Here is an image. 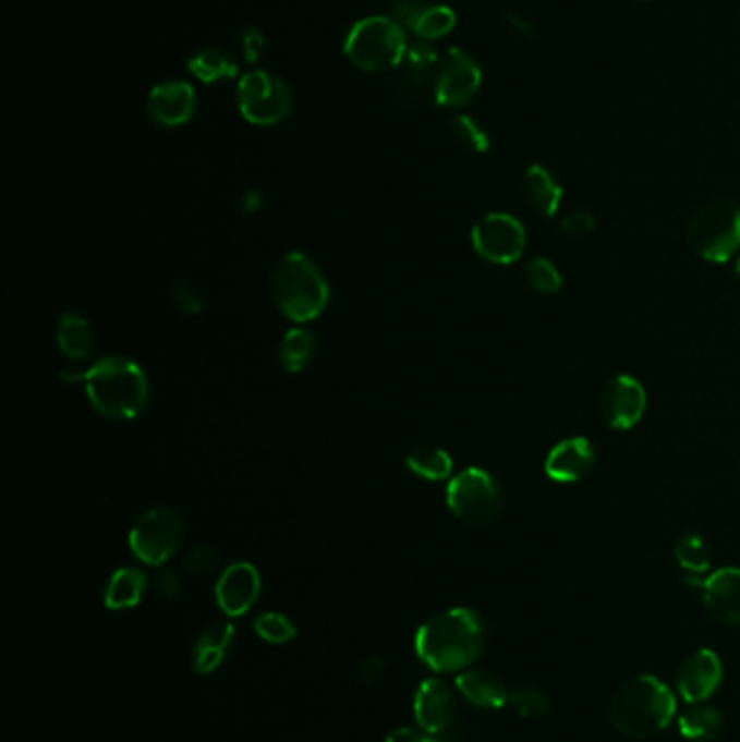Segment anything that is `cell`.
Instances as JSON below:
<instances>
[{
    "instance_id": "7402d4cb",
    "label": "cell",
    "mask_w": 740,
    "mask_h": 742,
    "mask_svg": "<svg viewBox=\"0 0 740 742\" xmlns=\"http://www.w3.org/2000/svg\"><path fill=\"white\" fill-rule=\"evenodd\" d=\"M148 588V577L133 567L118 569L105 588V606L111 610L135 608Z\"/></svg>"
},
{
    "instance_id": "1f68e13d",
    "label": "cell",
    "mask_w": 740,
    "mask_h": 742,
    "mask_svg": "<svg viewBox=\"0 0 740 742\" xmlns=\"http://www.w3.org/2000/svg\"><path fill=\"white\" fill-rule=\"evenodd\" d=\"M254 632L256 636H260L265 643H271V645H284V643H291L298 634V628L295 623L284 617L282 612H265L260 617H256L254 621Z\"/></svg>"
},
{
    "instance_id": "5b68a950",
    "label": "cell",
    "mask_w": 740,
    "mask_h": 742,
    "mask_svg": "<svg viewBox=\"0 0 740 742\" xmlns=\"http://www.w3.org/2000/svg\"><path fill=\"white\" fill-rule=\"evenodd\" d=\"M409 50L404 26L389 15L359 20L345 35L343 54L363 72H387L400 68Z\"/></svg>"
},
{
    "instance_id": "b9f144b4",
    "label": "cell",
    "mask_w": 740,
    "mask_h": 742,
    "mask_svg": "<svg viewBox=\"0 0 740 742\" xmlns=\"http://www.w3.org/2000/svg\"><path fill=\"white\" fill-rule=\"evenodd\" d=\"M385 667H387V662H385L383 656H372V658H367V660L361 665V680H363L365 684L378 682V680L383 678V673H385Z\"/></svg>"
},
{
    "instance_id": "83f0119b",
    "label": "cell",
    "mask_w": 740,
    "mask_h": 742,
    "mask_svg": "<svg viewBox=\"0 0 740 742\" xmlns=\"http://www.w3.org/2000/svg\"><path fill=\"white\" fill-rule=\"evenodd\" d=\"M457 26V13L446 4H424L417 17L411 24V33H415L422 41H433L446 37Z\"/></svg>"
},
{
    "instance_id": "484cf974",
    "label": "cell",
    "mask_w": 740,
    "mask_h": 742,
    "mask_svg": "<svg viewBox=\"0 0 740 742\" xmlns=\"http://www.w3.org/2000/svg\"><path fill=\"white\" fill-rule=\"evenodd\" d=\"M315 352H317V341H315L313 332H308L306 328L287 330V334L282 337L280 348H278L280 365L289 374H300L302 369H306L311 365V361L315 358Z\"/></svg>"
},
{
    "instance_id": "7a4b0ae2",
    "label": "cell",
    "mask_w": 740,
    "mask_h": 742,
    "mask_svg": "<svg viewBox=\"0 0 740 742\" xmlns=\"http://www.w3.org/2000/svg\"><path fill=\"white\" fill-rule=\"evenodd\" d=\"M63 380L85 382L92 406L109 419H133L148 402L144 369L122 356H107L78 374H61Z\"/></svg>"
},
{
    "instance_id": "74e56055",
    "label": "cell",
    "mask_w": 740,
    "mask_h": 742,
    "mask_svg": "<svg viewBox=\"0 0 740 742\" xmlns=\"http://www.w3.org/2000/svg\"><path fill=\"white\" fill-rule=\"evenodd\" d=\"M242 48L247 63H256L260 59V52L265 48V37L258 28H246L242 33Z\"/></svg>"
},
{
    "instance_id": "8992f818",
    "label": "cell",
    "mask_w": 740,
    "mask_h": 742,
    "mask_svg": "<svg viewBox=\"0 0 740 742\" xmlns=\"http://www.w3.org/2000/svg\"><path fill=\"white\" fill-rule=\"evenodd\" d=\"M689 244L708 263H728L740 250V207L730 198L702 205L689 222Z\"/></svg>"
},
{
    "instance_id": "f35d334b",
    "label": "cell",
    "mask_w": 740,
    "mask_h": 742,
    "mask_svg": "<svg viewBox=\"0 0 740 742\" xmlns=\"http://www.w3.org/2000/svg\"><path fill=\"white\" fill-rule=\"evenodd\" d=\"M501 22H504V26H506L510 33H514V35H519V37L530 39V37L536 35L534 24H532L525 15H521V13L506 11V13H501Z\"/></svg>"
},
{
    "instance_id": "e575fe53",
    "label": "cell",
    "mask_w": 740,
    "mask_h": 742,
    "mask_svg": "<svg viewBox=\"0 0 740 742\" xmlns=\"http://www.w3.org/2000/svg\"><path fill=\"white\" fill-rule=\"evenodd\" d=\"M218 562H220V558H218V554L214 549L196 547V549H192L185 556L183 569L187 573H192V575H207V573H211L218 567Z\"/></svg>"
},
{
    "instance_id": "d6986e66",
    "label": "cell",
    "mask_w": 740,
    "mask_h": 742,
    "mask_svg": "<svg viewBox=\"0 0 740 742\" xmlns=\"http://www.w3.org/2000/svg\"><path fill=\"white\" fill-rule=\"evenodd\" d=\"M235 638V625L229 621L209 623L194 645V671L201 676L214 673L227 658Z\"/></svg>"
},
{
    "instance_id": "5bb4252c",
    "label": "cell",
    "mask_w": 740,
    "mask_h": 742,
    "mask_svg": "<svg viewBox=\"0 0 740 742\" xmlns=\"http://www.w3.org/2000/svg\"><path fill=\"white\" fill-rule=\"evenodd\" d=\"M687 584L702 591L706 610L726 625H740V569L724 567L708 577L687 575Z\"/></svg>"
},
{
    "instance_id": "cb8c5ba5",
    "label": "cell",
    "mask_w": 740,
    "mask_h": 742,
    "mask_svg": "<svg viewBox=\"0 0 740 742\" xmlns=\"http://www.w3.org/2000/svg\"><path fill=\"white\" fill-rule=\"evenodd\" d=\"M439 61L441 59L437 57V52L433 50V46L428 41L411 44L407 54H404V61L400 63L409 89L422 94L426 89V85H435V74H437V68H439Z\"/></svg>"
},
{
    "instance_id": "8d00e7d4",
    "label": "cell",
    "mask_w": 740,
    "mask_h": 742,
    "mask_svg": "<svg viewBox=\"0 0 740 742\" xmlns=\"http://www.w3.org/2000/svg\"><path fill=\"white\" fill-rule=\"evenodd\" d=\"M153 588H155V595H157L159 599L172 601V599H177L179 593H181V582H179V577L174 575V571L161 569V571H157V575H155V580H153Z\"/></svg>"
},
{
    "instance_id": "2e32d148",
    "label": "cell",
    "mask_w": 740,
    "mask_h": 742,
    "mask_svg": "<svg viewBox=\"0 0 740 742\" xmlns=\"http://www.w3.org/2000/svg\"><path fill=\"white\" fill-rule=\"evenodd\" d=\"M146 107L155 124L163 129H177L194 118L198 96L187 81H166L150 89Z\"/></svg>"
},
{
    "instance_id": "4dcf8cb0",
    "label": "cell",
    "mask_w": 740,
    "mask_h": 742,
    "mask_svg": "<svg viewBox=\"0 0 740 742\" xmlns=\"http://www.w3.org/2000/svg\"><path fill=\"white\" fill-rule=\"evenodd\" d=\"M525 280L534 291L543 295H551L562 289L560 269L554 265V260L545 256H536L525 265Z\"/></svg>"
},
{
    "instance_id": "d590c367",
    "label": "cell",
    "mask_w": 740,
    "mask_h": 742,
    "mask_svg": "<svg viewBox=\"0 0 740 742\" xmlns=\"http://www.w3.org/2000/svg\"><path fill=\"white\" fill-rule=\"evenodd\" d=\"M560 227H562V231H565L567 235H571V238H584V235L593 233V229H595V218H593L591 214H586V211H573V214H569V216L562 218Z\"/></svg>"
},
{
    "instance_id": "d4e9b609",
    "label": "cell",
    "mask_w": 740,
    "mask_h": 742,
    "mask_svg": "<svg viewBox=\"0 0 740 742\" xmlns=\"http://www.w3.org/2000/svg\"><path fill=\"white\" fill-rule=\"evenodd\" d=\"M190 72L207 85H214L225 78L240 76V63L238 59L220 48H203L187 61Z\"/></svg>"
},
{
    "instance_id": "603a6c76",
    "label": "cell",
    "mask_w": 740,
    "mask_h": 742,
    "mask_svg": "<svg viewBox=\"0 0 740 742\" xmlns=\"http://www.w3.org/2000/svg\"><path fill=\"white\" fill-rule=\"evenodd\" d=\"M59 350L72 361H87L94 354V334L85 317L63 313L57 321Z\"/></svg>"
},
{
    "instance_id": "8fae6325",
    "label": "cell",
    "mask_w": 740,
    "mask_h": 742,
    "mask_svg": "<svg viewBox=\"0 0 740 742\" xmlns=\"http://www.w3.org/2000/svg\"><path fill=\"white\" fill-rule=\"evenodd\" d=\"M472 244L478 256L494 265H510L521 258L527 235L523 224L508 214H489L472 229Z\"/></svg>"
},
{
    "instance_id": "ffe728a7",
    "label": "cell",
    "mask_w": 740,
    "mask_h": 742,
    "mask_svg": "<svg viewBox=\"0 0 740 742\" xmlns=\"http://www.w3.org/2000/svg\"><path fill=\"white\" fill-rule=\"evenodd\" d=\"M457 689L461 695L485 710H499L508 704L510 693L506 684L489 671H468L457 678Z\"/></svg>"
},
{
    "instance_id": "ac0fdd59",
    "label": "cell",
    "mask_w": 740,
    "mask_h": 742,
    "mask_svg": "<svg viewBox=\"0 0 740 742\" xmlns=\"http://www.w3.org/2000/svg\"><path fill=\"white\" fill-rule=\"evenodd\" d=\"M260 595V575L250 562H233L216 584V599L229 617H242Z\"/></svg>"
},
{
    "instance_id": "60d3db41",
    "label": "cell",
    "mask_w": 740,
    "mask_h": 742,
    "mask_svg": "<svg viewBox=\"0 0 740 742\" xmlns=\"http://www.w3.org/2000/svg\"><path fill=\"white\" fill-rule=\"evenodd\" d=\"M387 742H444L441 737H435V734H428L426 730H415V728H398L393 730L389 737H387Z\"/></svg>"
},
{
    "instance_id": "836d02e7",
    "label": "cell",
    "mask_w": 740,
    "mask_h": 742,
    "mask_svg": "<svg viewBox=\"0 0 740 742\" xmlns=\"http://www.w3.org/2000/svg\"><path fill=\"white\" fill-rule=\"evenodd\" d=\"M508 704L514 708V713L519 717H525V719L543 717L549 710V700L541 691H534V689H523V691L510 693Z\"/></svg>"
},
{
    "instance_id": "9c48e42d",
    "label": "cell",
    "mask_w": 740,
    "mask_h": 742,
    "mask_svg": "<svg viewBox=\"0 0 740 742\" xmlns=\"http://www.w3.org/2000/svg\"><path fill=\"white\" fill-rule=\"evenodd\" d=\"M185 538L183 516L172 508H150L131 527L129 545L135 558L161 567L170 560Z\"/></svg>"
},
{
    "instance_id": "44dd1931",
    "label": "cell",
    "mask_w": 740,
    "mask_h": 742,
    "mask_svg": "<svg viewBox=\"0 0 740 742\" xmlns=\"http://www.w3.org/2000/svg\"><path fill=\"white\" fill-rule=\"evenodd\" d=\"M523 192L527 203L545 218H551L558 214L562 203V185L554 177L551 170L545 166H530L523 177Z\"/></svg>"
},
{
    "instance_id": "6da1fadb",
    "label": "cell",
    "mask_w": 740,
    "mask_h": 742,
    "mask_svg": "<svg viewBox=\"0 0 740 742\" xmlns=\"http://www.w3.org/2000/svg\"><path fill=\"white\" fill-rule=\"evenodd\" d=\"M487 628L472 608H450L430 617L415 634L417 658L435 673H454L474 665L485 649Z\"/></svg>"
},
{
    "instance_id": "f1b7e54d",
    "label": "cell",
    "mask_w": 740,
    "mask_h": 742,
    "mask_svg": "<svg viewBox=\"0 0 740 742\" xmlns=\"http://www.w3.org/2000/svg\"><path fill=\"white\" fill-rule=\"evenodd\" d=\"M676 560L689 575H704L711 569L713 554L697 532H687L676 543Z\"/></svg>"
},
{
    "instance_id": "277c9868",
    "label": "cell",
    "mask_w": 740,
    "mask_h": 742,
    "mask_svg": "<svg viewBox=\"0 0 740 742\" xmlns=\"http://www.w3.org/2000/svg\"><path fill=\"white\" fill-rule=\"evenodd\" d=\"M276 306L295 324H306L324 313L330 289L319 267L302 252L284 254L271 273Z\"/></svg>"
},
{
    "instance_id": "9a60e30c",
    "label": "cell",
    "mask_w": 740,
    "mask_h": 742,
    "mask_svg": "<svg viewBox=\"0 0 740 742\" xmlns=\"http://www.w3.org/2000/svg\"><path fill=\"white\" fill-rule=\"evenodd\" d=\"M724 680V665L713 649L691 654L676 673V686L684 702L702 704L711 700Z\"/></svg>"
},
{
    "instance_id": "30bf717a",
    "label": "cell",
    "mask_w": 740,
    "mask_h": 742,
    "mask_svg": "<svg viewBox=\"0 0 740 742\" xmlns=\"http://www.w3.org/2000/svg\"><path fill=\"white\" fill-rule=\"evenodd\" d=\"M483 85V70L478 61L463 48H450L439 61L435 74V102L448 109L470 105Z\"/></svg>"
},
{
    "instance_id": "f546056e",
    "label": "cell",
    "mask_w": 740,
    "mask_h": 742,
    "mask_svg": "<svg viewBox=\"0 0 740 742\" xmlns=\"http://www.w3.org/2000/svg\"><path fill=\"white\" fill-rule=\"evenodd\" d=\"M724 726V717L715 708H689L680 717V734L689 741H713Z\"/></svg>"
},
{
    "instance_id": "3957f363",
    "label": "cell",
    "mask_w": 740,
    "mask_h": 742,
    "mask_svg": "<svg viewBox=\"0 0 740 742\" xmlns=\"http://www.w3.org/2000/svg\"><path fill=\"white\" fill-rule=\"evenodd\" d=\"M676 697L656 676L626 680L610 700V721L628 739H650L669 728Z\"/></svg>"
},
{
    "instance_id": "ab89813d",
    "label": "cell",
    "mask_w": 740,
    "mask_h": 742,
    "mask_svg": "<svg viewBox=\"0 0 740 742\" xmlns=\"http://www.w3.org/2000/svg\"><path fill=\"white\" fill-rule=\"evenodd\" d=\"M174 300L185 313H198L203 308V300L196 295V291L187 284H177L174 287Z\"/></svg>"
},
{
    "instance_id": "ba28073f",
    "label": "cell",
    "mask_w": 740,
    "mask_h": 742,
    "mask_svg": "<svg viewBox=\"0 0 740 742\" xmlns=\"http://www.w3.org/2000/svg\"><path fill=\"white\" fill-rule=\"evenodd\" d=\"M446 501L450 512L468 525H489L504 508V495L494 476L481 467H470L457 474L450 485Z\"/></svg>"
},
{
    "instance_id": "4316f807",
    "label": "cell",
    "mask_w": 740,
    "mask_h": 742,
    "mask_svg": "<svg viewBox=\"0 0 740 742\" xmlns=\"http://www.w3.org/2000/svg\"><path fill=\"white\" fill-rule=\"evenodd\" d=\"M407 467L430 483H439V481H448L454 472V463L452 457L441 450V448H433V446H422L415 448L409 457H407Z\"/></svg>"
},
{
    "instance_id": "7c38bea8",
    "label": "cell",
    "mask_w": 740,
    "mask_h": 742,
    "mask_svg": "<svg viewBox=\"0 0 740 742\" xmlns=\"http://www.w3.org/2000/svg\"><path fill=\"white\" fill-rule=\"evenodd\" d=\"M599 411L610 430H632L647 411V391L643 382L630 374L610 378L602 391Z\"/></svg>"
},
{
    "instance_id": "e0dca14e",
    "label": "cell",
    "mask_w": 740,
    "mask_h": 742,
    "mask_svg": "<svg viewBox=\"0 0 740 742\" xmlns=\"http://www.w3.org/2000/svg\"><path fill=\"white\" fill-rule=\"evenodd\" d=\"M415 721L428 734H446L457 719V700L450 686L439 678H428L420 684L413 702Z\"/></svg>"
},
{
    "instance_id": "d6a6232c",
    "label": "cell",
    "mask_w": 740,
    "mask_h": 742,
    "mask_svg": "<svg viewBox=\"0 0 740 742\" xmlns=\"http://www.w3.org/2000/svg\"><path fill=\"white\" fill-rule=\"evenodd\" d=\"M452 133L457 142L474 153H487L492 148L489 133L470 115H459L452 122Z\"/></svg>"
},
{
    "instance_id": "4fadbf2b",
    "label": "cell",
    "mask_w": 740,
    "mask_h": 742,
    "mask_svg": "<svg viewBox=\"0 0 740 742\" xmlns=\"http://www.w3.org/2000/svg\"><path fill=\"white\" fill-rule=\"evenodd\" d=\"M597 463V450L586 437L560 439L545 457L543 472L549 481L560 485H575L584 481Z\"/></svg>"
},
{
    "instance_id": "52a82bcc",
    "label": "cell",
    "mask_w": 740,
    "mask_h": 742,
    "mask_svg": "<svg viewBox=\"0 0 740 742\" xmlns=\"http://www.w3.org/2000/svg\"><path fill=\"white\" fill-rule=\"evenodd\" d=\"M238 109L254 126L280 124L293 109L289 85L265 70H250L238 83Z\"/></svg>"
},
{
    "instance_id": "7bdbcfd3",
    "label": "cell",
    "mask_w": 740,
    "mask_h": 742,
    "mask_svg": "<svg viewBox=\"0 0 740 742\" xmlns=\"http://www.w3.org/2000/svg\"><path fill=\"white\" fill-rule=\"evenodd\" d=\"M735 273H737V278L740 280V256L737 258V263H735Z\"/></svg>"
}]
</instances>
